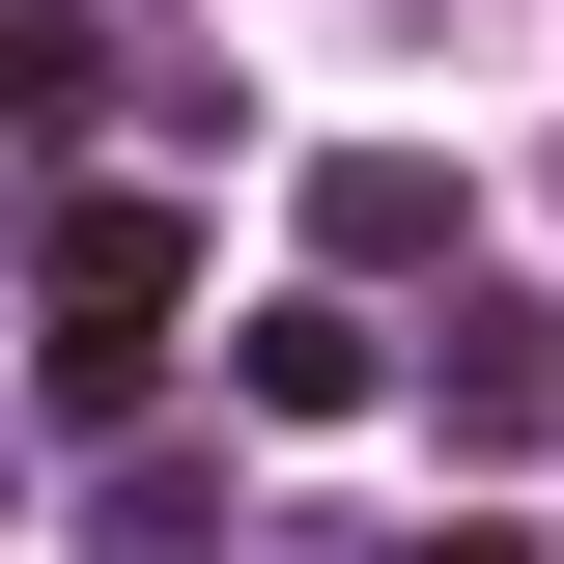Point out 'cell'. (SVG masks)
I'll return each mask as SVG.
<instances>
[{"label": "cell", "mask_w": 564, "mask_h": 564, "mask_svg": "<svg viewBox=\"0 0 564 564\" xmlns=\"http://www.w3.org/2000/svg\"><path fill=\"white\" fill-rule=\"evenodd\" d=\"M226 395H254V423H367V395H395V339L311 282V311H254V339H226Z\"/></svg>", "instance_id": "cell-2"}, {"label": "cell", "mask_w": 564, "mask_h": 564, "mask_svg": "<svg viewBox=\"0 0 564 564\" xmlns=\"http://www.w3.org/2000/svg\"><path fill=\"white\" fill-rule=\"evenodd\" d=\"M423 564H536V536H480V508H452V536H423Z\"/></svg>", "instance_id": "cell-7"}, {"label": "cell", "mask_w": 564, "mask_h": 564, "mask_svg": "<svg viewBox=\"0 0 564 564\" xmlns=\"http://www.w3.org/2000/svg\"><path fill=\"white\" fill-rule=\"evenodd\" d=\"M311 254H339V282L452 254V170H423V141H339V170H311Z\"/></svg>", "instance_id": "cell-4"}, {"label": "cell", "mask_w": 564, "mask_h": 564, "mask_svg": "<svg viewBox=\"0 0 564 564\" xmlns=\"http://www.w3.org/2000/svg\"><path fill=\"white\" fill-rule=\"evenodd\" d=\"M85 536H113V564H198L226 480H198V452H113V480H85Z\"/></svg>", "instance_id": "cell-5"}, {"label": "cell", "mask_w": 564, "mask_h": 564, "mask_svg": "<svg viewBox=\"0 0 564 564\" xmlns=\"http://www.w3.org/2000/svg\"><path fill=\"white\" fill-rule=\"evenodd\" d=\"M170 311H198V226L85 170V198H57V339H170Z\"/></svg>", "instance_id": "cell-1"}, {"label": "cell", "mask_w": 564, "mask_h": 564, "mask_svg": "<svg viewBox=\"0 0 564 564\" xmlns=\"http://www.w3.org/2000/svg\"><path fill=\"white\" fill-rule=\"evenodd\" d=\"M85 113H113V57H85L57 0H29V29H0V141H85Z\"/></svg>", "instance_id": "cell-6"}, {"label": "cell", "mask_w": 564, "mask_h": 564, "mask_svg": "<svg viewBox=\"0 0 564 564\" xmlns=\"http://www.w3.org/2000/svg\"><path fill=\"white\" fill-rule=\"evenodd\" d=\"M423 423H452V452H536V423H564V339H536V311H452V339H423Z\"/></svg>", "instance_id": "cell-3"}]
</instances>
